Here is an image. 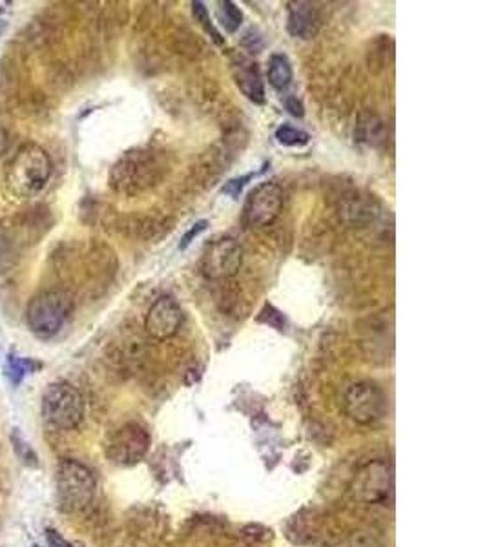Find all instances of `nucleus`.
<instances>
[{
	"instance_id": "nucleus-10",
	"label": "nucleus",
	"mask_w": 487,
	"mask_h": 547,
	"mask_svg": "<svg viewBox=\"0 0 487 547\" xmlns=\"http://www.w3.org/2000/svg\"><path fill=\"white\" fill-rule=\"evenodd\" d=\"M150 449V434L139 424H126L117 429L107 446V456L112 464L132 467L141 462Z\"/></svg>"
},
{
	"instance_id": "nucleus-7",
	"label": "nucleus",
	"mask_w": 487,
	"mask_h": 547,
	"mask_svg": "<svg viewBox=\"0 0 487 547\" xmlns=\"http://www.w3.org/2000/svg\"><path fill=\"white\" fill-rule=\"evenodd\" d=\"M343 410L360 425H374L386 416L387 400L374 382L360 380L347 387L343 394Z\"/></svg>"
},
{
	"instance_id": "nucleus-18",
	"label": "nucleus",
	"mask_w": 487,
	"mask_h": 547,
	"mask_svg": "<svg viewBox=\"0 0 487 547\" xmlns=\"http://www.w3.org/2000/svg\"><path fill=\"white\" fill-rule=\"evenodd\" d=\"M218 20L227 33H236L243 22V13L234 3L225 0L218 4Z\"/></svg>"
},
{
	"instance_id": "nucleus-25",
	"label": "nucleus",
	"mask_w": 487,
	"mask_h": 547,
	"mask_svg": "<svg viewBox=\"0 0 487 547\" xmlns=\"http://www.w3.org/2000/svg\"><path fill=\"white\" fill-rule=\"evenodd\" d=\"M8 143H10L8 133H6V130L3 126H0V154H3L8 148Z\"/></svg>"
},
{
	"instance_id": "nucleus-6",
	"label": "nucleus",
	"mask_w": 487,
	"mask_h": 547,
	"mask_svg": "<svg viewBox=\"0 0 487 547\" xmlns=\"http://www.w3.org/2000/svg\"><path fill=\"white\" fill-rule=\"evenodd\" d=\"M353 498L363 505H386L393 498V469L384 460H372L358 469L349 486Z\"/></svg>"
},
{
	"instance_id": "nucleus-19",
	"label": "nucleus",
	"mask_w": 487,
	"mask_h": 547,
	"mask_svg": "<svg viewBox=\"0 0 487 547\" xmlns=\"http://www.w3.org/2000/svg\"><path fill=\"white\" fill-rule=\"evenodd\" d=\"M192 13H194L196 20L203 26V29L208 33V36L212 37V41L221 46L225 41L221 37V33L214 28V24L211 20V15H208V10L204 8V4L203 3H192Z\"/></svg>"
},
{
	"instance_id": "nucleus-11",
	"label": "nucleus",
	"mask_w": 487,
	"mask_h": 547,
	"mask_svg": "<svg viewBox=\"0 0 487 547\" xmlns=\"http://www.w3.org/2000/svg\"><path fill=\"white\" fill-rule=\"evenodd\" d=\"M185 321L180 303L172 296L157 297L145 318V330L157 341H166L176 336Z\"/></svg>"
},
{
	"instance_id": "nucleus-8",
	"label": "nucleus",
	"mask_w": 487,
	"mask_h": 547,
	"mask_svg": "<svg viewBox=\"0 0 487 547\" xmlns=\"http://www.w3.org/2000/svg\"><path fill=\"white\" fill-rule=\"evenodd\" d=\"M285 204L283 188L274 183L265 181L254 186L243 204V223L247 228H265L270 226L280 218Z\"/></svg>"
},
{
	"instance_id": "nucleus-26",
	"label": "nucleus",
	"mask_w": 487,
	"mask_h": 547,
	"mask_svg": "<svg viewBox=\"0 0 487 547\" xmlns=\"http://www.w3.org/2000/svg\"><path fill=\"white\" fill-rule=\"evenodd\" d=\"M6 12H8V8H6V6H0V36H3L4 29H6V26H8Z\"/></svg>"
},
{
	"instance_id": "nucleus-27",
	"label": "nucleus",
	"mask_w": 487,
	"mask_h": 547,
	"mask_svg": "<svg viewBox=\"0 0 487 547\" xmlns=\"http://www.w3.org/2000/svg\"><path fill=\"white\" fill-rule=\"evenodd\" d=\"M33 547H39V545H33Z\"/></svg>"
},
{
	"instance_id": "nucleus-13",
	"label": "nucleus",
	"mask_w": 487,
	"mask_h": 547,
	"mask_svg": "<svg viewBox=\"0 0 487 547\" xmlns=\"http://www.w3.org/2000/svg\"><path fill=\"white\" fill-rule=\"evenodd\" d=\"M320 13L315 4L298 0V3H289V17L287 29L292 37L308 41L320 31Z\"/></svg>"
},
{
	"instance_id": "nucleus-1",
	"label": "nucleus",
	"mask_w": 487,
	"mask_h": 547,
	"mask_svg": "<svg viewBox=\"0 0 487 547\" xmlns=\"http://www.w3.org/2000/svg\"><path fill=\"white\" fill-rule=\"evenodd\" d=\"M168 174L166 155L154 148H133L110 170V188L121 195H137L159 185Z\"/></svg>"
},
{
	"instance_id": "nucleus-22",
	"label": "nucleus",
	"mask_w": 487,
	"mask_h": 547,
	"mask_svg": "<svg viewBox=\"0 0 487 547\" xmlns=\"http://www.w3.org/2000/svg\"><path fill=\"white\" fill-rule=\"evenodd\" d=\"M206 226H208V221L206 219H203V221H197L185 235H183V239H181V245H180V250H187L188 247H190V243L194 242V239L201 234V232H204L206 230Z\"/></svg>"
},
{
	"instance_id": "nucleus-20",
	"label": "nucleus",
	"mask_w": 487,
	"mask_h": 547,
	"mask_svg": "<svg viewBox=\"0 0 487 547\" xmlns=\"http://www.w3.org/2000/svg\"><path fill=\"white\" fill-rule=\"evenodd\" d=\"M259 321H265L270 327H275L277 330H283L285 327V316L277 309H274L272 305H265V309L259 314Z\"/></svg>"
},
{
	"instance_id": "nucleus-9",
	"label": "nucleus",
	"mask_w": 487,
	"mask_h": 547,
	"mask_svg": "<svg viewBox=\"0 0 487 547\" xmlns=\"http://www.w3.org/2000/svg\"><path fill=\"white\" fill-rule=\"evenodd\" d=\"M243 265V247L234 237H220L208 243L201 258V272L208 280H228Z\"/></svg>"
},
{
	"instance_id": "nucleus-23",
	"label": "nucleus",
	"mask_w": 487,
	"mask_h": 547,
	"mask_svg": "<svg viewBox=\"0 0 487 547\" xmlns=\"http://www.w3.org/2000/svg\"><path fill=\"white\" fill-rule=\"evenodd\" d=\"M46 536H48V542L52 547H81V545H76L72 542H68L64 536H60L57 531L53 529H48L46 531Z\"/></svg>"
},
{
	"instance_id": "nucleus-16",
	"label": "nucleus",
	"mask_w": 487,
	"mask_h": 547,
	"mask_svg": "<svg viewBox=\"0 0 487 547\" xmlns=\"http://www.w3.org/2000/svg\"><path fill=\"white\" fill-rule=\"evenodd\" d=\"M274 135H275L277 143L283 145V147H291V148L305 147L310 141V135L307 131H303L296 126H291V124H282L280 128L275 130Z\"/></svg>"
},
{
	"instance_id": "nucleus-12",
	"label": "nucleus",
	"mask_w": 487,
	"mask_h": 547,
	"mask_svg": "<svg viewBox=\"0 0 487 547\" xmlns=\"http://www.w3.org/2000/svg\"><path fill=\"white\" fill-rule=\"evenodd\" d=\"M232 77L239 91L256 105L265 102V86L261 81L259 67L254 60L247 57H234L232 62Z\"/></svg>"
},
{
	"instance_id": "nucleus-17",
	"label": "nucleus",
	"mask_w": 487,
	"mask_h": 547,
	"mask_svg": "<svg viewBox=\"0 0 487 547\" xmlns=\"http://www.w3.org/2000/svg\"><path fill=\"white\" fill-rule=\"evenodd\" d=\"M41 363L35 360H26L20 356H10L8 365H6V374L10 376V380L13 385H19L26 374H31L35 369H39Z\"/></svg>"
},
{
	"instance_id": "nucleus-3",
	"label": "nucleus",
	"mask_w": 487,
	"mask_h": 547,
	"mask_svg": "<svg viewBox=\"0 0 487 547\" xmlns=\"http://www.w3.org/2000/svg\"><path fill=\"white\" fill-rule=\"evenodd\" d=\"M76 311L74 296L62 289H52L33 296L26 309L28 329L39 337L55 336Z\"/></svg>"
},
{
	"instance_id": "nucleus-2",
	"label": "nucleus",
	"mask_w": 487,
	"mask_h": 547,
	"mask_svg": "<svg viewBox=\"0 0 487 547\" xmlns=\"http://www.w3.org/2000/svg\"><path fill=\"white\" fill-rule=\"evenodd\" d=\"M53 172L50 154L35 143H24L6 166V186L19 199L39 195Z\"/></svg>"
},
{
	"instance_id": "nucleus-21",
	"label": "nucleus",
	"mask_w": 487,
	"mask_h": 547,
	"mask_svg": "<svg viewBox=\"0 0 487 547\" xmlns=\"http://www.w3.org/2000/svg\"><path fill=\"white\" fill-rule=\"evenodd\" d=\"M263 172V170H261ZM261 172H254V174H247V176H243V178H236V179H230L228 183H225V186L221 188V192L223 194H228V195H232L234 199L241 194V190H243V186H245L251 179H254L258 174H261Z\"/></svg>"
},
{
	"instance_id": "nucleus-15",
	"label": "nucleus",
	"mask_w": 487,
	"mask_h": 547,
	"mask_svg": "<svg viewBox=\"0 0 487 547\" xmlns=\"http://www.w3.org/2000/svg\"><path fill=\"white\" fill-rule=\"evenodd\" d=\"M384 133H386L384 121H381L378 115H374V114H362L360 115L358 128H356V137H358L360 143L378 145L381 139H384Z\"/></svg>"
},
{
	"instance_id": "nucleus-4",
	"label": "nucleus",
	"mask_w": 487,
	"mask_h": 547,
	"mask_svg": "<svg viewBox=\"0 0 487 547\" xmlns=\"http://www.w3.org/2000/svg\"><path fill=\"white\" fill-rule=\"evenodd\" d=\"M43 418L55 429L72 431L84 418V398L68 382L50 384L43 394Z\"/></svg>"
},
{
	"instance_id": "nucleus-14",
	"label": "nucleus",
	"mask_w": 487,
	"mask_h": 547,
	"mask_svg": "<svg viewBox=\"0 0 487 547\" xmlns=\"http://www.w3.org/2000/svg\"><path fill=\"white\" fill-rule=\"evenodd\" d=\"M267 79H268V84L277 91H285L291 86L292 66H291V60L287 59V55H283V53L270 55Z\"/></svg>"
},
{
	"instance_id": "nucleus-5",
	"label": "nucleus",
	"mask_w": 487,
	"mask_h": 547,
	"mask_svg": "<svg viewBox=\"0 0 487 547\" xmlns=\"http://www.w3.org/2000/svg\"><path fill=\"white\" fill-rule=\"evenodd\" d=\"M95 476L77 460H62L57 467V495L64 511H84L95 498Z\"/></svg>"
},
{
	"instance_id": "nucleus-24",
	"label": "nucleus",
	"mask_w": 487,
	"mask_h": 547,
	"mask_svg": "<svg viewBox=\"0 0 487 547\" xmlns=\"http://www.w3.org/2000/svg\"><path fill=\"white\" fill-rule=\"evenodd\" d=\"M285 105H287V110L294 115V117H303V105L301 102L296 99V97H289L287 100H285Z\"/></svg>"
}]
</instances>
